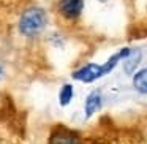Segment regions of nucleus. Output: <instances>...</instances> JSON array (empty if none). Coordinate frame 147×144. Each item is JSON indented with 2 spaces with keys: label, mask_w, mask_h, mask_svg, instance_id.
Instances as JSON below:
<instances>
[{
  "label": "nucleus",
  "mask_w": 147,
  "mask_h": 144,
  "mask_svg": "<svg viewBox=\"0 0 147 144\" xmlns=\"http://www.w3.org/2000/svg\"><path fill=\"white\" fill-rule=\"evenodd\" d=\"M48 26V14L43 8L40 7H32L27 8L19 18V32L22 33L24 37H29V38H33V37H38L43 30Z\"/></svg>",
  "instance_id": "1"
},
{
  "label": "nucleus",
  "mask_w": 147,
  "mask_h": 144,
  "mask_svg": "<svg viewBox=\"0 0 147 144\" xmlns=\"http://www.w3.org/2000/svg\"><path fill=\"white\" fill-rule=\"evenodd\" d=\"M84 10V0H59L57 11L67 21H74Z\"/></svg>",
  "instance_id": "2"
},
{
  "label": "nucleus",
  "mask_w": 147,
  "mask_h": 144,
  "mask_svg": "<svg viewBox=\"0 0 147 144\" xmlns=\"http://www.w3.org/2000/svg\"><path fill=\"white\" fill-rule=\"evenodd\" d=\"M103 67L98 64H87L81 67L73 73V79L81 81V82H93V81L103 78Z\"/></svg>",
  "instance_id": "3"
},
{
  "label": "nucleus",
  "mask_w": 147,
  "mask_h": 144,
  "mask_svg": "<svg viewBox=\"0 0 147 144\" xmlns=\"http://www.w3.org/2000/svg\"><path fill=\"white\" fill-rule=\"evenodd\" d=\"M49 144H81L79 138L67 128H59L51 135Z\"/></svg>",
  "instance_id": "4"
},
{
  "label": "nucleus",
  "mask_w": 147,
  "mask_h": 144,
  "mask_svg": "<svg viewBox=\"0 0 147 144\" xmlns=\"http://www.w3.org/2000/svg\"><path fill=\"white\" fill-rule=\"evenodd\" d=\"M103 105V97L100 93V90H92L86 98V105H84V111H86V117H92L95 112H98L101 109Z\"/></svg>",
  "instance_id": "5"
},
{
  "label": "nucleus",
  "mask_w": 147,
  "mask_h": 144,
  "mask_svg": "<svg viewBox=\"0 0 147 144\" xmlns=\"http://www.w3.org/2000/svg\"><path fill=\"white\" fill-rule=\"evenodd\" d=\"M130 52H131V49H130V48H122L120 51H117L114 55H111V57L108 59V62L101 65V67H103V74H105V76H106V74H109L115 67H117L119 62L123 60V59L127 57L128 54H130Z\"/></svg>",
  "instance_id": "6"
},
{
  "label": "nucleus",
  "mask_w": 147,
  "mask_h": 144,
  "mask_svg": "<svg viewBox=\"0 0 147 144\" xmlns=\"http://www.w3.org/2000/svg\"><path fill=\"white\" fill-rule=\"evenodd\" d=\"M139 62H141V51H139V49L131 51L130 54L123 59V70H125V73H127V74H133L134 71H136Z\"/></svg>",
  "instance_id": "7"
},
{
  "label": "nucleus",
  "mask_w": 147,
  "mask_h": 144,
  "mask_svg": "<svg viewBox=\"0 0 147 144\" xmlns=\"http://www.w3.org/2000/svg\"><path fill=\"white\" fill-rule=\"evenodd\" d=\"M133 87L142 95H147V68H142L133 76Z\"/></svg>",
  "instance_id": "8"
},
{
  "label": "nucleus",
  "mask_w": 147,
  "mask_h": 144,
  "mask_svg": "<svg viewBox=\"0 0 147 144\" xmlns=\"http://www.w3.org/2000/svg\"><path fill=\"white\" fill-rule=\"evenodd\" d=\"M73 95H74V90H73V86L71 84H63L59 92V103L60 106H68L73 100Z\"/></svg>",
  "instance_id": "9"
},
{
  "label": "nucleus",
  "mask_w": 147,
  "mask_h": 144,
  "mask_svg": "<svg viewBox=\"0 0 147 144\" xmlns=\"http://www.w3.org/2000/svg\"><path fill=\"white\" fill-rule=\"evenodd\" d=\"M3 74H5V68H3V64L0 62V79L3 78Z\"/></svg>",
  "instance_id": "10"
},
{
  "label": "nucleus",
  "mask_w": 147,
  "mask_h": 144,
  "mask_svg": "<svg viewBox=\"0 0 147 144\" xmlns=\"http://www.w3.org/2000/svg\"><path fill=\"white\" fill-rule=\"evenodd\" d=\"M100 2H106V0H100Z\"/></svg>",
  "instance_id": "11"
}]
</instances>
